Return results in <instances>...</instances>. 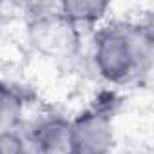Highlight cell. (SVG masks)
Returning <instances> with one entry per match:
<instances>
[{
    "instance_id": "obj_4",
    "label": "cell",
    "mask_w": 154,
    "mask_h": 154,
    "mask_svg": "<svg viewBox=\"0 0 154 154\" xmlns=\"http://www.w3.org/2000/svg\"><path fill=\"white\" fill-rule=\"evenodd\" d=\"M29 154H74L71 140V118L47 112L38 116L24 132Z\"/></svg>"
},
{
    "instance_id": "obj_2",
    "label": "cell",
    "mask_w": 154,
    "mask_h": 154,
    "mask_svg": "<svg viewBox=\"0 0 154 154\" xmlns=\"http://www.w3.org/2000/svg\"><path fill=\"white\" fill-rule=\"evenodd\" d=\"M116 105V96L112 93H105L71 118L74 154H111L114 150Z\"/></svg>"
},
{
    "instance_id": "obj_3",
    "label": "cell",
    "mask_w": 154,
    "mask_h": 154,
    "mask_svg": "<svg viewBox=\"0 0 154 154\" xmlns=\"http://www.w3.org/2000/svg\"><path fill=\"white\" fill-rule=\"evenodd\" d=\"M29 44L44 56L51 60H69L76 56L82 44V33L69 26L56 11L49 9L35 11L27 22Z\"/></svg>"
},
{
    "instance_id": "obj_5",
    "label": "cell",
    "mask_w": 154,
    "mask_h": 154,
    "mask_svg": "<svg viewBox=\"0 0 154 154\" xmlns=\"http://www.w3.org/2000/svg\"><path fill=\"white\" fill-rule=\"evenodd\" d=\"M112 6L103 0H63L54 4V11L78 33L94 31L109 20Z\"/></svg>"
},
{
    "instance_id": "obj_8",
    "label": "cell",
    "mask_w": 154,
    "mask_h": 154,
    "mask_svg": "<svg viewBox=\"0 0 154 154\" xmlns=\"http://www.w3.org/2000/svg\"><path fill=\"white\" fill-rule=\"evenodd\" d=\"M0 15H2V6H0Z\"/></svg>"
},
{
    "instance_id": "obj_7",
    "label": "cell",
    "mask_w": 154,
    "mask_h": 154,
    "mask_svg": "<svg viewBox=\"0 0 154 154\" xmlns=\"http://www.w3.org/2000/svg\"><path fill=\"white\" fill-rule=\"evenodd\" d=\"M0 154H29L24 132L18 129H0Z\"/></svg>"
},
{
    "instance_id": "obj_6",
    "label": "cell",
    "mask_w": 154,
    "mask_h": 154,
    "mask_svg": "<svg viewBox=\"0 0 154 154\" xmlns=\"http://www.w3.org/2000/svg\"><path fill=\"white\" fill-rule=\"evenodd\" d=\"M26 105V93L15 84L0 78V129H18Z\"/></svg>"
},
{
    "instance_id": "obj_1",
    "label": "cell",
    "mask_w": 154,
    "mask_h": 154,
    "mask_svg": "<svg viewBox=\"0 0 154 154\" xmlns=\"http://www.w3.org/2000/svg\"><path fill=\"white\" fill-rule=\"evenodd\" d=\"M154 56L150 24L105 20L93 31L91 62L100 78L114 87L131 85L149 74Z\"/></svg>"
}]
</instances>
